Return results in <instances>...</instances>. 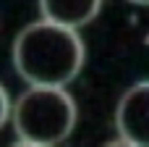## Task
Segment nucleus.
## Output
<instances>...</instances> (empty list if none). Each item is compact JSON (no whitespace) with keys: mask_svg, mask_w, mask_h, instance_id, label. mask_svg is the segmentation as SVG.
<instances>
[{"mask_svg":"<svg viewBox=\"0 0 149 147\" xmlns=\"http://www.w3.org/2000/svg\"><path fill=\"white\" fill-rule=\"evenodd\" d=\"M84 39L79 29L55 21H34L24 26L13 42V66L29 84L65 87L84 66Z\"/></svg>","mask_w":149,"mask_h":147,"instance_id":"1","label":"nucleus"},{"mask_svg":"<svg viewBox=\"0 0 149 147\" xmlns=\"http://www.w3.org/2000/svg\"><path fill=\"white\" fill-rule=\"evenodd\" d=\"M79 118L76 100L65 87L31 84L10 108V124L18 139L55 147L71 137Z\"/></svg>","mask_w":149,"mask_h":147,"instance_id":"2","label":"nucleus"},{"mask_svg":"<svg viewBox=\"0 0 149 147\" xmlns=\"http://www.w3.org/2000/svg\"><path fill=\"white\" fill-rule=\"evenodd\" d=\"M102 0H39V13L68 29H81L97 18Z\"/></svg>","mask_w":149,"mask_h":147,"instance_id":"4","label":"nucleus"},{"mask_svg":"<svg viewBox=\"0 0 149 147\" xmlns=\"http://www.w3.org/2000/svg\"><path fill=\"white\" fill-rule=\"evenodd\" d=\"M131 3H136V5H149V0H131Z\"/></svg>","mask_w":149,"mask_h":147,"instance_id":"8","label":"nucleus"},{"mask_svg":"<svg viewBox=\"0 0 149 147\" xmlns=\"http://www.w3.org/2000/svg\"><path fill=\"white\" fill-rule=\"evenodd\" d=\"M118 134L139 147H149V79L123 92L115 108Z\"/></svg>","mask_w":149,"mask_h":147,"instance_id":"3","label":"nucleus"},{"mask_svg":"<svg viewBox=\"0 0 149 147\" xmlns=\"http://www.w3.org/2000/svg\"><path fill=\"white\" fill-rule=\"evenodd\" d=\"M8 147H47V145H37V142H26V139H18V142H13V145Z\"/></svg>","mask_w":149,"mask_h":147,"instance_id":"7","label":"nucleus"},{"mask_svg":"<svg viewBox=\"0 0 149 147\" xmlns=\"http://www.w3.org/2000/svg\"><path fill=\"white\" fill-rule=\"evenodd\" d=\"M10 108H13V103H10L5 87L0 84V129L5 126V121H10Z\"/></svg>","mask_w":149,"mask_h":147,"instance_id":"5","label":"nucleus"},{"mask_svg":"<svg viewBox=\"0 0 149 147\" xmlns=\"http://www.w3.org/2000/svg\"><path fill=\"white\" fill-rule=\"evenodd\" d=\"M102 147H139V145H134V142H128V139H113V142H107V145H102Z\"/></svg>","mask_w":149,"mask_h":147,"instance_id":"6","label":"nucleus"}]
</instances>
